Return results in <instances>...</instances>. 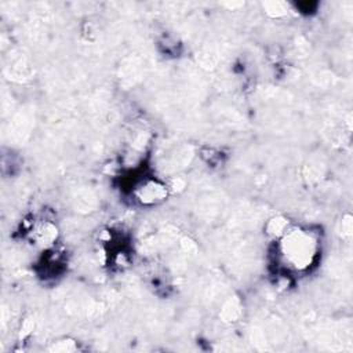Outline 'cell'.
Instances as JSON below:
<instances>
[{
  "mask_svg": "<svg viewBox=\"0 0 353 353\" xmlns=\"http://www.w3.org/2000/svg\"><path fill=\"white\" fill-rule=\"evenodd\" d=\"M279 256L294 270H306L319 252L317 236L306 229H291L279 243Z\"/></svg>",
  "mask_w": 353,
  "mask_h": 353,
  "instance_id": "1",
  "label": "cell"
}]
</instances>
